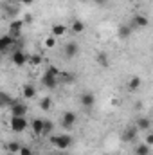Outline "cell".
I'll return each instance as SVG.
<instances>
[{
  "label": "cell",
  "mask_w": 153,
  "mask_h": 155,
  "mask_svg": "<svg viewBox=\"0 0 153 155\" xmlns=\"http://www.w3.org/2000/svg\"><path fill=\"white\" fill-rule=\"evenodd\" d=\"M50 144L58 150H69L72 146V135H67V134H61V135H50Z\"/></svg>",
  "instance_id": "1"
},
{
  "label": "cell",
  "mask_w": 153,
  "mask_h": 155,
  "mask_svg": "<svg viewBox=\"0 0 153 155\" xmlns=\"http://www.w3.org/2000/svg\"><path fill=\"white\" fill-rule=\"evenodd\" d=\"M9 128H11V132H15V134H22V132H25L27 130V119L25 116H11L9 119Z\"/></svg>",
  "instance_id": "2"
},
{
  "label": "cell",
  "mask_w": 153,
  "mask_h": 155,
  "mask_svg": "<svg viewBox=\"0 0 153 155\" xmlns=\"http://www.w3.org/2000/svg\"><path fill=\"white\" fill-rule=\"evenodd\" d=\"M22 31H24V20H11L9 22V31H7L9 36H13L15 40L20 38Z\"/></svg>",
  "instance_id": "3"
},
{
  "label": "cell",
  "mask_w": 153,
  "mask_h": 155,
  "mask_svg": "<svg viewBox=\"0 0 153 155\" xmlns=\"http://www.w3.org/2000/svg\"><path fill=\"white\" fill-rule=\"evenodd\" d=\"M9 49H16V40L9 35H2L0 36V54H5Z\"/></svg>",
  "instance_id": "4"
},
{
  "label": "cell",
  "mask_w": 153,
  "mask_h": 155,
  "mask_svg": "<svg viewBox=\"0 0 153 155\" xmlns=\"http://www.w3.org/2000/svg\"><path fill=\"white\" fill-rule=\"evenodd\" d=\"M27 58H29V56H27L24 51H20V49H15L13 54H11V61H13L15 67H24V65H27Z\"/></svg>",
  "instance_id": "5"
},
{
  "label": "cell",
  "mask_w": 153,
  "mask_h": 155,
  "mask_svg": "<svg viewBox=\"0 0 153 155\" xmlns=\"http://www.w3.org/2000/svg\"><path fill=\"white\" fill-rule=\"evenodd\" d=\"M41 85L45 88H49V90H54L58 87V78L54 76V74H50L49 71H45V74L41 76Z\"/></svg>",
  "instance_id": "6"
},
{
  "label": "cell",
  "mask_w": 153,
  "mask_h": 155,
  "mask_svg": "<svg viewBox=\"0 0 153 155\" xmlns=\"http://www.w3.org/2000/svg\"><path fill=\"white\" fill-rule=\"evenodd\" d=\"M77 121V116L76 112H72V110H67L65 114H63V117H61V124H63V128H67V130H70L74 124H76Z\"/></svg>",
  "instance_id": "7"
},
{
  "label": "cell",
  "mask_w": 153,
  "mask_h": 155,
  "mask_svg": "<svg viewBox=\"0 0 153 155\" xmlns=\"http://www.w3.org/2000/svg\"><path fill=\"white\" fill-rule=\"evenodd\" d=\"M9 110H11V116H27V107L20 101H13L9 105Z\"/></svg>",
  "instance_id": "8"
},
{
  "label": "cell",
  "mask_w": 153,
  "mask_h": 155,
  "mask_svg": "<svg viewBox=\"0 0 153 155\" xmlns=\"http://www.w3.org/2000/svg\"><path fill=\"white\" fill-rule=\"evenodd\" d=\"M79 103H81V107H85V108H92V107L96 105V96H94L92 92H83L81 97H79Z\"/></svg>",
  "instance_id": "9"
},
{
  "label": "cell",
  "mask_w": 153,
  "mask_h": 155,
  "mask_svg": "<svg viewBox=\"0 0 153 155\" xmlns=\"http://www.w3.org/2000/svg\"><path fill=\"white\" fill-rule=\"evenodd\" d=\"M77 52H79V45H77L76 41H69L67 45H65V58H74L77 56Z\"/></svg>",
  "instance_id": "10"
},
{
  "label": "cell",
  "mask_w": 153,
  "mask_h": 155,
  "mask_svg": "<svg viewBox=\"0 0 153 155\" xmlns=\"http://www.w3.org/2000/svg\"><path fill=\"white\" fill-rule=\"evenodd\" d=\"M43 121H45V119H41V117L31 121V130H33V134L38 135V137L40 135H43Z\"/></svg>",
  "instance_id": "11"
},
{
  "label": "cell",
  "mask_w": 153,
  "mask_h": 155,
  "mask_svg": "<svg viewBox=\"0 0 153 155\" xmlns=\"http://www.w3.org/2000/svg\"><path fill=\"white\" fill-rule=\"evenodd\" d=\"M63 35H67V25H63V24H54V25L50 27V36L61 38Z\"/></svg>",
  "instance_id": "12"
},
{
  "label": "cell",
  "mask_w": 153,
  "mask_h": 155,
  "mask_svg": "<svg viewBox=\"0 0 153 155\" xmlns=\"http://www.w3.org/2000/svg\"><path fill=\"white\" fill-rule=\"evenodd\" d=\"M22 96H24L25 99H33V97L36 96V87L31 85V83L24 85V87H22Z\"/></svg>",
  "instance_id": "13"
},
{
  "label": "cell",
  "mask_w": 153,
  "mask_h": 155,
  "mask_svg": "<svg viewBox=\"0 0 153 155\" xmlns=\"http://www.w3.org/2000/svg\"><path fill=\"white\" fill-rule=\"evenodd\" d=\"M137 135H139V130H137V126H132V128L124 130V134H122V141H124V143H130V141H133Z\"/></svg>",
  "instance_id": "14"
},
{
  "label": "cell",
  "mask_w": 153,
  "mask_h": 155,
  "mask_svg": "<svg viewBox=\"0 0 153 155\" xmlns=\"http://www.w3.org/2000/svg\"><path fill=\"white\" fill-rule=\"evenodd\" d=\"M148 24H150V20H148V16H144V15H135L133 16V25L135 27H148Z\"/></svg>",
  "instance_id": "15"
},
{
  "label": "cell",
  "mask_w": 153,
  "mask_h": 155,
  "mask_svg": "<svg viewBox=\"0 0 153 155\" xmlns=\"http://www.w3.org/2000/svg\"><path fill=\"white\" fill-rule=\"evenodd\" d=\"M141 85H142V79L139 76H132L130 81H128V88H130V90H139Z\"/></svg>",
  "instance_id": "16"
},
{
  "label": "cell",
  "mask_w": 153,
  "mask_h": 155,
  "mask_svg": "<svg viewBox=\"0 0 153 155\" xmlns=\"http://www.w3.org/2000/svg\"><path fill=\"white\" fill-rule=\"evenodd\" d=\"M70 31H72L74 35H83V31H85V24H83L81 20H74L72 25H70Z\"/></svg>",
  "instance_id": "17"
},
{
  "label": "cell",
  "mask_w": 153,
  "mask_h": 155,
  "mask_svg": "<svg viewBox=\"0 0 153 155\" xmlns=\"http://www.w3.org/2000/svg\"><path fill=\"white\" fill-rule=\"evenodd\" d=\"M117 35H119V38L128 40L130 36H132V27H130V25H121L119 31H117Z\"/></svg>",
  "instance_id": "18"
},
{
  "label": "cell",
  "mask_w": 153,
  "mask_h": 155,
  "mask_svg": "<svg viewBox=\"0 0 153 155\" xmlns=\"http://www.w3.org/2000/svg\"><path fill=\"white\" fill-rule=\"evenodd\" d=\"M96 61H97V63H99V65H101L103 69H106V67L110 65V58H108V56H106L105 52H99V54L96 56Z\"/></svg>",
  "instance_id": "19"
},
{
  "label": "cell",
  "mask_w": 153,
  "mask_h": 155,
  "mask_svg": "<svg viewBox=\"0 0 153 155\" xmlns=\"http://www.w3.org/2000/svg\"><path fill=\"white\" fill-rule=\"evenodd\" d=\"M150 124H151V123H150V117H139L135 126H137V130H148Z\"/></svg>",
  "instance_id": "20"
},
{
  "label": "cell",
  "mask_w": 153,
  "mask_h": 155,
  "mask_svg": "<svg viewBox=\"0 0 153 155\" xmlns=\"http://www.w3.org/2000/svg\"><path fill=\"white\" fill-rule=\"evenodd\" d=\"M13 101H15V99H13L11 96H7L5 92H2V90H0V108H4V107H9Z\"/></svg>",
  "instance_id": "21"
},
{
  "label": "cell",
  "mask_w": 153,
  "mask_h": 155,
  "mask_svg": "<svg viewBox=\"0 0 153 155\" xmlns=\"http://www.w3.org/2000/svg\"><path fill=\"white\" fill-rule=\"evenodd\" d=\"M41 61H43V58H41L40 54H31V56L27 58V63H29V65H33V67H40V65H41Z\"/></svg>",
  "instance_id": "22"
},
{
  "label": "cell",
  "mask_w": 153,
  "mask_h": 155,
  "mask_svg": "<svg viewBox=\"0 0 153 155\" xmlns=\"http://www.w3.org/2000/svg\"><path fill=\"white\" fill-rule=\"evenodd\" d=\"M20 146H22V144H20L18 141H9L5 148H7V152H9V153H18V150H20Z\"/></svg>",
  "instance_id": "23"
},
{
  "label": "cell",
  "mask_w": 153,
  "mask_h": 155,
  "mask_svg": "<svg viewBox=\"0 0 153 155\" xmlns=\"http://www.w3.org/2000/svg\"><path fill=\"white\" fill-rule=\"evenodd\" d=\"M150 152H151V146L148 144H139L135 148V155H150Z\"/></svg>",
  "instance_id": "24"
},
{
  "label": "cell",
  "mask_w": 153,
  "mask_h": 155,
  "mask_svg": "<svg viewBox=\"0 0 153 155\" xmlns=\"http://www.w3.org/2000/svg\"><path fill=\"white\" fill-rule=\"evenodd\" d=\"M50 107H52V99H50L49 96H47V97H43V99L40 101V108H41V110H45V112H47Z\"/></svg>",
  "instance_id": "25"
},
{
  "label": "cell",
  "mask_w": 153,
  "mask_h": 155,
  "mask_svg": "<svg viewBox=\"0 0 153 155\" xmlns=\"http://www.w3.org/2000/svg\"><path fill=\"white\" fill-rule=\"evenodd\" d=\"M43 45H45V49H54V47H56V38L49 35V36L45 38V41H43Z\"/></svg>",
  "instance_id": "26"
},
{
  "label": "cell",
  "mask_w": 153,
  "mask_h": 155,
  "mask_svg": "<svg viewBox=\"0 0 153 155\" xmlns=\"http://www.w3.org/2000/svg\"><path fill=\"white\" fill-rule=\"evenodd\" d=\"M52 128H54V124H52L49 119H45V121H43V135L50 134V132H52Z\"/></svg>",
  "instance_id": "27"
},
{
  "label": "cell",
  "mask_w": 153,
  "mask_h": 155,
  "mask_svg": "<svg viewBox=\"0 0 153 155\" xmlns=\"http://www.w3.org/2000/svg\"><path fill=\"white\" fill-rule=\"evenodd\" d=\"M72 72H61V71H60V76H58V81H60V79H61V81H72Z\"/></svg>",
  "instance_id": "28"
},
{
  "label": "cell",
  "mask_w": 153,
  "mask_h": 155,
  "mask_svg": "<svg viewBox=\"0 0 153 155\" xmlns=\"http://www.w3.org/2000/svg\"><path fill=\"white\" fill-rule=\"evenodd\" d=\"M18 155H33V148L31 146H20Z\"/></svg>",
  "instance_id": "29"
},
{
  "label": "cell",
  "mask_w": 153,
  "mask_h": 155,
  "mask_svg": "<svg viewBox=\"0 0 153 155\" xmlns=\"http://www.w3.org/2000/svg\"><path fill=\"white\" fill-rule=\"evenodd\" d=\"M144 144H148V146H151V144H153V135H151V134H148V135H146V143H144Z\"/></svg>",
  "instance_id": "30"
},
{
  "label": "cell",
  "mask_w": 153,
  "mask_h": 155,
  "mask_svg": "<svg viewBox=\"0 0 153 155\" xmlns=\"http://www.w3.org/2000/svg\"><path fill=\"white\" fill-rule=\"evenodd\" d=\"M18 2H20V4H24V5H31L34 0H18Z\"/></svg>",
  "instance_id": "31"
},
{
  "label": "cell",
  "mask_w": 153,
  "mask_h": 155,
  "mask_svg": "<svg viewBox=\"0 0 153 155\" xmlns=\"http://www.w3.org/2000/svg\"><path fill=\"white\" fill-rule=\"evenodd\" d=\"M94 4H96V5H105L106 0H94Z\"/></svg>",
  "instance_id": "32"
},
{
  "label": "cell",
  "mask_w": 153,
  "mask_h": 155,
  "mask_svg": "<svg viewBox=\"0 0 153 155\" xmlns=\"http://www.w3.org/2000/svg\"><path fill=\"white\" fill-rule=\"evenodd\" d=\"M0 61H2V54H0Z\"/></svg>",
  "instance_id": "33"
}]
</instances>
